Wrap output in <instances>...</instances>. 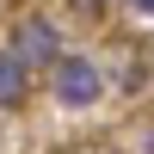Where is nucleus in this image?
<instances>
[{
  "label": "nucleus",
  "instance_id": "20e7f679",
  "mask_svg": "<svg viewBox=\"0 0 154 154\" xmlns=\"http://www.w3.org/2000/svg\"><path fill=\"white\" fill-rule=\"evenodd\" d=\"M136 6H148V12H154V0H136Z\"/></svg>",
  "mask_w": 154,
  "mask_h": 154
},
{
  "label": "nucleus",
  "instance_id": "f03ea898",
  "mask_svg": "<svg viewBox=\"0 0 154 154\" xmlns=\"http://www.w3.org/2000/svg\"><path fill=\"white\" fill-rule=\"evenodd\" d=\"M12 43H19V56L25 62H37V68H56V25H49V19H25L19 25V31H12Z\"/></svg>",
  "mask_w": 154,
  "mask_h": 154
},
{
  "label": "nucleus",
  "instance_id": "f257e3e1",
  "mask_svg": "<svg viewBox=\"0 0 154 154\" xmlns=\"http://www.w3.org/2000/svg\"><path fill=\"white\" fill-rule=\"evenodd\" d=\"M49 74H56V99L62 105H93V99L105 93V80H99V68L86 56H62Z\"/></svg>",
  "mask_w": 154,
  "mask_h": 154
},
{
  "label": "nucleus",
  "instance_id": "7ed1b4c3",
  "mask_svg": "<svg viewBox=\"0 0 154 154\" xmlns=\"http://www.w3.org/2000/svg\"><path fill=\"white\" fill-rule=\"evenodd\" d=\"M25 86H31V62L19 49H0V105H25Z\"/></svg>",
  "mask_w": 154,
  "mask_h": 154
}]
</instances>
